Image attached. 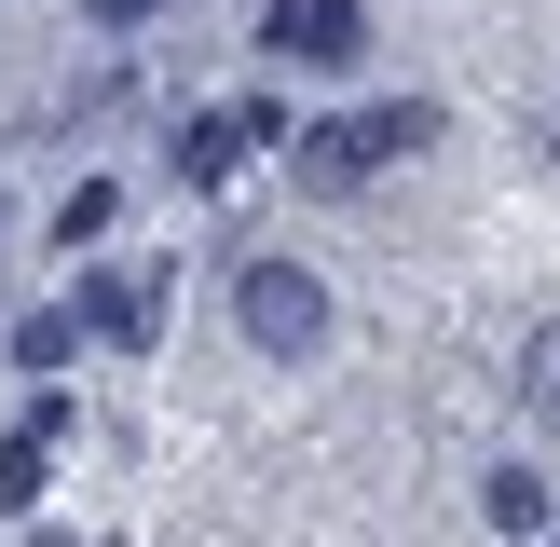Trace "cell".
<instances>
[{
	"label": "cell",
	"instance_id": "cell-3",
	"mask_svg": "<svg viewBox=\"0 0 560 547\" xmlns=\"http://www.w3.org/2000/svg\"><path fill=\"white\" fill-rule=\"evenodd\" d=\"M260 55H288V69H355V55H370V0H260Z\"/></svg>",
	"mask_w": 560,
	"mask_h": 547
},
{
	"label": "cell",
	"instance_id": "cell-9",
	"mask_svg": "<svg viewBox=\"0 0 560 547\" xmlns=\"http://www.w3.org/2000/svg\"><path fill=\"white\" fill-rule=\"evenodd\" d=\"M109 206H124V191H109V178H82L69 206H55V246H96V233H109Z\"/></svg>",
	"mask_w": 560,
	"mask_h": 547
},
{
	"label": "cell",
	"instance_id": "cell-7",
	"mask_svg": "<svg viewBox=\"0 0 560 547\" xmlns=\"http://www.w3.org/2000/svg\"><path fill=\"white\" fill-rule=\"evenodd\" d=\"M479 507H492V534H534V547L560 534V492L534 479V465H492V492H479Z\"/></svg>",
	"mask_w": 560,
	"mask_h": 547
},
{
	"label": "cell",
	"instance_id": "cell-5",
	"mask_svg": "<svg viewBox=\"0 0 560 547\" xmlns=\"http://www.w3.org/2000/svg\"><path fill=\"white\" fill-rule=\"evenodd\" d=\"M69 328H82V342H151V328H164V260L151 274H82Z\"/></svg>",
	"mask_w": 560,
	"mask_h": 547
},
{
	"label": "cell",
	"instance_id": "cell-8",
	"mask_svg": "<svg viewBox=\"0 0 560 547\" xmlns=\"http://www.w3.org/2000/svg\"><path fill=\"white\" fill-rule=\"evenodd\" d=\"M69 356H82L69 301H42V315H14V370H27V383H55V370H69Z\"/></svg>",
	"mask_w": 560,
	"mask_h": 547
},
{
	"label": "cell",
	"instance_id": "cell-4",
	"mask_svg": "<svg viewBox=\"0 0 560 547\" xmlns=\"http://www.w3.org/2000/svg\"><path fill=\"white\" fill-rule=\"evenodd\" d=\"M273 137H288V109H273V96H233V109H206V124L178 137V178H191V191H219L246 151H273Z\"/></svg>",
	"mask_w": 560,
	"mask_h": 547
},
{
	"label": "cell",
	"instance_id": "cell-10",
	"mask_svg": "<svg viewBox=\"0 0 560 547\" xmlns=\"http://www.w3.org/2000/svg\"><path fill=\"white\" fill-rule=\"evenodd\" d=\"M96 14H109V27H124V14H151V0H96Z\"/></svg>",
	"mask_w": 560,
	"mask_h": 547
},
{
	"label": "cell",
	"instance_id": "cell-6",
	"mask_svg": "<svg viewBox=\"0 0 560 547\" xmlns=\"http://www.w3.org/2000/svg\"><path fill=\"white\" fill-rule=\"evenodd\" d=\"M55 438H69V397H42L14 438H0V520H27V507H42V479H55Z\"/></svg>",
	"mask_w": 560,
	"mask_h": 547
},
{
	"label": "cell",
	"instance_id": "cell-1",
	"mask_svg": "<svg viewBox=\"0 0 560 547\" xmlns=\"http://www.w3.org/2000/svg\"><path fill=\"white\" fill-rule=\"evenodd\" d=\"M424 137H438V109H424V96H397V109H342V124H315V137H301V178H315V191H355L370 164L424 151Z\"/></svg>",
	"mask_w": 560,
	"mask_h": 547
},
{
	"label": "cell",
	"instance_id": "cell-2",
	"mask_svg": "<svg viewBox=\"0 0 560 547\" xmlns=\"http://www.w3.org/2000/svg\"><path fill=\"white\" fill-rule=\"evenodd\" d=\"M233 328H246L260 356H315V342H328V288H315L301 260H246V274H233Z\"/></svg>",
	"mask_w": 560,
	"mask_h": 547
},
{
	"label": "cell",
	"instance_id": "cell-11",
	"mask_svg": "<svg viewBox=\"0 0 560 547\" xmlns=\"http://www.w3.org/2000/svg\"><path fill=\"white\" fill-rule=\"evenodd\" d=\"M547 547H560V534H547Z\"/></svg>",
	"mask_w": 560,
	"mask_h": 547
}]
</instances>
